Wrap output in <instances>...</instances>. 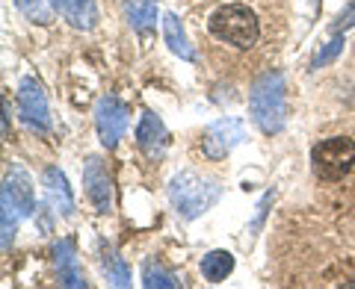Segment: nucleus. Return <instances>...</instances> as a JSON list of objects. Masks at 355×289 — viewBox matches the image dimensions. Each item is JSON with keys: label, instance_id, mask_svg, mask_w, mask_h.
<instances>
[{"label": "nucleus", "instance_id": "obj_1", "mask_svg": "<svg viewBox=\"0 0 355 289\" xmlns=\"http://www.w3.org/2000/svg\"><path fill=\"white\" fill-rule=\"evenodd\" d=\"M249 113L263 136H275L287 121V86L282 71H266L249 88Z\"/></svg>", "mask_w": 355, "mask_h": 289}, {"label": "nucleus", "instance_id": "obj_2", "mask_svg": "<svg viewBox=\"0 0 355 289\" xmlns=\"http://www.w3.org/2000/svg\"><path fill=\"white\" fill-rule=\"evenodd\" d=\"M219 198H222L219 180H214V177H202L196 171L175 174L172 183H169V201L175 207V213L181 218H187V221H193L202 213H207Z\"/></svg>", "mask_w": 355, "mask_h": 289}, {"label": "nucleus", "instance_id": "obj_3", "mask_svg": "<svg viewBox=\"0 0 355 289\" xmlns=\"http://www.w3.org/2000/svg\"><path fill=\"white\" fill-rule=\"evenodd\" d=\"M207 30L214 32V39L225 41V44H234V48H240V50L254 48L258 39H261L258 15H254L249 6H243V3H225V6H219L216 12L210 15Z\"/></svg>", "mask_w": 355, "mask_h": 289}, {"label": "nucleus", "instance_id": "obj_4", "mask_svg": "<svg viewBox=\"0 0 355 289\" xmlns=\"http://www.w3.org/2000/svg\"><path fill=\"white\" fill-rule=\"evenodd\" d=\"M311 165H314V174L320 180H340L355 165V142L349 136H329L317 142L311 148Z\"/></svg>", "mask_w": 355, "mask_h": 289}, {"label": "nucleus", "instance_id": "obj_5", "mask_svg": "<svg viewBox=\"0 0 355 289\" xmlns=\"http://www.w3.org/2000/svg\"><path fill=\"white\" fill-rule=\"evenodd\" d=\"M243 139H246V124L240 118H219L205 130L202 151L207 160H225Z\"/></svg>", "mask_w": 355, "mask_h": 289}, {"label": "nucleus", "instance_id": "obj_6", "mask_svg": "<svg viewBox=\"0 0 355 289\" xmlns=\"http://www.w3.org/2000/svg\"><path fill=\"white\" fill-rule=\"evenodd\" d=\"M95 127H98L101 144L107 151H113L128 130V106L113 95L101 97V101H98V109H95Z\"/></svg>", "mask_w": 355, "mask_h": 289}, {"label": "nucleus", "instance_id": "obj_7", "mask_svg": "<svg viewBox=\"0 0 355 289\" xmlns=\"http://www.w3.org/2000/svg\"><path fill=\"white\" fill-rule=\"evenodd\" d=\"M18 109H21V118L27 121V127L39 130V133L51 130L48 97H44L39 80H33V77H24V80H21V86H18Z\"/></svg>", "mask_w": 355, "mask_h": 289}, {"label": "nucleus", "instance_id": "obj_8", "mask_svg": "<svg viewBox=\"0 0 355 289\" xmlns=\"http://www.w3.org/2000/svg\"><path fill=\"white\" fill-rule=\"evenodd\" d=\"M137 144L142 151V157L157 162L163 160L166 148H169V130H166V124L160 121L157 113H151V109H146L139 118V127H137Z\"/></svg>", "mask_w": 355, "mask_h": 289}, {"label": "nucleus", "instance_id": "obj_9", "mask_svg": "<svg viewBox=\"0 0 355 289\" xmlns=\"http://www.w3.org/2000/svg\"><path fill=\"white\" fill-rule=\"evenodd\" d=\"M83 186H86V198L98 213H110L113 209V183H110V174L104 169V162L98 157L86 160L83 169Z\"/></svg>", "mask_w": 355, "mask_h": 289}, {"label": "nucleus", "instance_id": "obj_10", "mask_svg": "<svg viewBox=\"0 0 355 289\" xmlns=\"http://www.w3.org/2000/svg\"><path fill=\"white\" fill-rule=\"evenodd\" d=\"M3 198L12 201V207L18 209L21 216H33L36 213V195H33V180L30 174L21 169V165H12L6 171V183H3Z\"/></svg>", "mask_w": 355, "mask_h": 289}, {"label": "nucleus", "instance_id": "obj_11", "mask_svg": "<svg viewBox=\"0 0 355 289\" xmlns=\"http://www.w3.org/2000/svg\"><path fill=\"white\" fill-rule=\"evenodd\" d=\"M42 186H44V195H48V204L53 207V213H62V216H71L74 213L71 186H69L65 174L57 169V165H48V169H44Z\"/></svg>", "mask_w": 355, "mask_h": 289}, {"label": "nucleus", "instance_id": "obj_12", "mask_svg": "<svg viewBox=\"0 0 355 289\" xmlns=\"http://www.w3.org/2000/svg\"><path fill=\"white\" fill-rule=\"evenodd\" d=\"M53 265H57V274H60L62 286H69V289H83L86 286V277H83L80 263H77L71 239H60L57 245H53Z\"/></svg>", "mask_w": 355, "mask_h": 289}, {"label": "nucleus", "instance_id": "obj_13", "mask_svg": "<svg viewBox=\"0 0 355 289\" xmlns=\"http://www.w3.org/2000/svg\"><path fill=\"white\" fill-rule=\"evenodd\" d=\"M51 3L77 30H92L98 24V6H95V0H51Z\"/></svg>", "mask_w": 355, "mask_h": 289}, {"label": "nucleus", "instance_id": "obj_14", "mask_svg": "<svg viewBox=\"0 0 355 289\" xmlns=\"http://www.w3.org/2000/svg\"><path fill=\"white\" fill-rule=\"evenodd\" d=\"M163 36H166V44H169V50L178 59L196 62V48L190 44V39H187V30L175 12H166V18H163Z\"/></svg>", "mask_w": 355, "mask_h": 289}, {"label": "nucleus", "instance_id": "obj_15", "mask_svg": "<svg viewBox=\"0 0 355 289\" xmlns=\"http://www.w3.org/2000/svg\"><path fill=\"white\" fill-rule=\"evenodd\" d=\"M121 9H125L128 24L139 36H148L154 30V21H157V3L154 0H121Z\"/></svg>", "mask_w": 355, "mask_h": 289}, {"label": "nucleus", "instance_id": "obj_16", "mask_svg": "<svg viewBox=\"0 0 355 289\" xmlns=\"http://www.w3.org/2000/svg\"><path fill=\"white\" fill-rule=\"evenodd\" d=\"M101 265H104V274L113 286H130V269L128 263L119 257V251L110 245V242H101Z\"/></svg>", "mask_w": 355, "mask_h": 289}, {"label": "nucleus", "instance_id": "obj_17", "mask_svg": "<svg viewBox=\"0 0 355 289\" xmlns=\"http://www.w3.org/2000/svg\"><path fill=\"white\" fill-rule=\"evenodd\" d=\"M234 272V257L228 251H210L202 257V274L210 283H222L225 277Z\"/></svg>", "mask_w": 355, "mask_h": 289}, {"label": "nucleus", "instance_id": "obj_18", "mask_svg": "<svg viewBox=\"0 0 355 289\" xmlns=\"http://www.w3.org/2000/svg\"><path fill=\"white\" fill-rule=\"evenodd\" d=\"M142 286L146 289H178L181 286V281L166 269L163 263L157 260H146L142 263Z\"/></svg>", "mask_w": 355, "mask_h": 289}, {"label": "nucleus", "instance_id": "obj_19", "mask_svg": "<svg viewBox=\"0 0 355 289\" xmlns=\"http://www.w3.org/2000/svg\"><path fill=\"white\" fill-rule=\"evenodd\" d=\"M15 6L24 12V18H30L33 24H51V6H48V0H15Z\"/></svg>", "mask_w": 355, "mask_h": 289}, {"label": "nucleus", "instance_id": "obj_20", "mask_svg": "<svg viewBox=\"0 0 355 289\" xmlns=\"http://www.w3.org/2000/svg\"><path fill=\"white\" fill-rule=\"evenodd\" d=\"M18 218H21V213L12 207V201L3 198V213H0V225H3V251L12 248L15 233H18Z\"/></svg>", "mask_w": 355, "mask_h": 289}, {"label": "nucleus", "instance_id": "obj_21", "mask_svg": "<svg viewBox=\"0 0 355 289\" xmlns=\"http://www.w3.org/2000/svg\"><path fill=\"white\" fill-rule=\"evenodd\" d=\"M343 32H335V39H331L329 44H323V50L317 53L314 59H311V68H323V65H329V62H335L338 57H340V50H343Z\"/></svg>", "mask_w": 355, "mask_h": 289}, {"label": "nucleus", "instance_id": "obj_22", "mask_svg": "<svg viewBox=\"0 0 355 289\" xmlns=\"http://www.w3.org/2000/svg\"><path fill=\"white\" fill-rule=\"evenodd\" d=\"M272 201H275V189H270V192H266L263 198H261V204H258V213H254V221H252V236H254V233H258L261 227H263V218H266V209H270L272 207Z\"/></svg>", "mask_w": 355, "mask_h": 289}, {"label": "nucleus", "instance_id": "obj_23", "mask_svg": "<svg viewBox=\"0 0 355 289\" xmlns=\"http://www.w3.org/2000/svg\"><path fill=\"white\" fill-rule=\"evenodd\" d=\"M352 27H355V0L338 15V21H335V27H331V30H335V32H347V30H352Z\"/></svg>", "mask_w": 355, "mask_h": 289}, {"label": "nucleus", "instance_id": "obj_24", "mask_svg": "<svg viewBox=\"0 0 355 289\" xmlns=\"http://www.w3.org/2000/svg\"><path fill=\"white\" fill-rule=\"evenodd\" d=\"M6 113H9V104H6ZM3 136H9V118H3Z\"/></svg>", "mask_w": 355, "mask_h": 289}]
</instances>
